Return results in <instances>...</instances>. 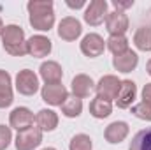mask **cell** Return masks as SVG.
<instances>
[{
	"instance_id": "1",
	"label": "cell",
	"mask_w": 151,
	"mask_h": 150,
	"mask_svg": "<svg viewBox=\"0 0 151 150\" xmlns=\"http://www.w3.org/2000/svg\"><path fill=\"white\" fill-rule=\"evenodd\" d=\"M2 46L12 57H23V55H27L25 30L21 27H18V25H5L4 32H2Z\"/></svg>"
},
{
	"instance_id": "2",
	"label": "cell",
	"mask_w": 151,
	"mask_h": 150,
	"mask_svg": "<svg viewBox=\"0 0 151 150\" xmlns=\"http://www.w3.org/2000/svg\"><path fill=\"white\" fill-rule=\"evenodd\" d=\"M42 143V131L39 127H28L23 131H18L16 140H14V147L16 150H34Z\"/></svg>"
},
{
	"instance_id": "3",
	"label": "cell",
	"mask_w": 151,
	"mask_h": 150,
	"mask_svg": "<svg viewBox=\"0 0 151 150\" xmlns=\"http://www.w3.org/2000/svg\"><path fill=\"white\" fill-rule=\"evenodd\" d=\"M121 87V79L114 74H106L99 79V83L95 85V92L97 97H102L106 101H116L118 92Z\"/></svg>"
},
{
	"instance_id": "4",
	"label": "cell",
	"mask_w": 151,
	"mask_h": 150,
	"mask_svg": "<svg viewBox=\"0 0 151 150\" xmlns=\"http://www.w3.org/2000/svg\"><path fill=\"white\" fill-rule=\"evenodd\" d=\"M16 90L21 95H34L39 90V76L30 69L19 71L16 74Z\"/></svg>"
},
{
	"instance_id": "5",
	"label": "cell",
	"mask_w": 151,
	"mask_h": 150,
	"mask_svg": "<svg viewBox=\"0 0 151 150\" xmlns=\"http://www.w3.org/2000/svg\"><path fill=\"white\" fill-rule=\"evenodd\" d=\"M107 18V2L106 0H91L84 11V21L91 27H99Z\"/></svg>"
},
{
	"instance_id": "6",
	"label": "cell",
	"mask_w": 151,
	"mask_h": 150,
	"mask_svg": "<svg viewBox=\"0 0 151 150\" xmlns=\"http://www.w3.org/2000/svg\"><path fill=\"white\" fill-rule=\"evenodd\" d=\"M40 95H42V101L51 104V106H62L67 97H69V90L62 85V83H56V85H44L40 88Z\"/></svg>"
},
{
	"instance_id": "7",
	"label": "cell",
	"mask_w": 151,
	"mask_h": 150,
	"mask_svg": "<svg viewBox=\"0 0 151 150\" xmlns=\"http://www.w3.org/2000/svg\"><path fill=\"white\" fill-rule=\"evenodd\" d=\"M106 50V41L102 36L91 32V34H86L83 41H81V51L83 55L90 57V58H95V57H100Z\"/></svg>"
},
{
	"instance_id": "8",
	"label": "cell",
	"mask_w": 151,
	"mask_h": 150,
	"mask_svg": "<svg viewBox=\"0 0 151 150\" xmlns=\"http://www.w3.org/2000/svg\"><path fill=\"white\" fill-rule=\"evenodd\" d=\"M83 34V27H81V21L76 20L72 16H67L63 18L60 23H58V37L67 41V42H72Z\"/></svg>"
},
{
	"instance_id": "9",
	"label": "cell",
	"mask_w": 151,
	"mask_h": 150,
	"mask_svg": "<svg viewBox=\"0 0 151 150\" xmlns=\"http://www.w3.org/2000/svg\"><path fill=\"white\" fill-rule=\"evenodd\" d=\"M53 44L46 36H32L27 41V53L34 58H44L51 53Z\"/></svg>"
},
{
	"instance_id": "10",
	"label": "cell",
	"mask_w": 151,
	"mask_h": 150,
	"mask_svg": "<svg viewBox=\"0 0 151 150\" xmlns=\"http://www.w3.org/2000/svg\"><path fill=\"white\" fill-rule=\"evenodd\" d=\"M128 25H130V21L125 12H119V11L107 12L106 28L111 36H125V32L128 30Z\"/></svg>"
},
{
	"instance_id": "11",
	"label": "cell",
	"mask_w": 151,
	"mask_h": 150,
	"mask_svg": "<svg viewBox=\"0 0 151 150\" xmlns=\"http://www.w3.org/2000/svg\"><path fill=\"white\" fill-rule=\"evenodd\" d=\"M34 120H35L34 113L30 111L28 108H25V106L14 108V110L11 111V115H9V124H11V127L16 129V131H23V129L32 127Z\"/></svg>"
},
{
	"instance_id": "12",
	"label": "cell",
	"mask_w": 151,
	"mask_h": 150,
	"mask_svg": "<svg viewBox=\"0 0 151 150\" xmlns=\"http://www.w3.org/2000/svg\"><path fill=\"white\" fill-rule=\"evenodd\" d=\"M135 95H137V85L132 79H121V87L116 97V106L121 110L130 108L132 103L135 101Z\"/></svg>"
},
{
	"instance_id": "13",
	"label": "cell",
	"mask_w": 151,
	"mask_h": 150,
	"mask_svg": "<svg viewBox=\"0 0 151 150\" xmlns=\"http://www.w3.org/2000/svg\"><path fill=\"white\" fill-rule=\"evenodd\" d=\"M39 74L42 78V81L46 85H56L62 81L63 78V71H62V66L55 60H47V62H42L40 67H39Z\"/></svg>"
},
{
	"instance_id": "14",
	"label": "cell",
	"mask_w": 151,
	"mask_h": 150,
	"mask_svg": "<svg viewBox=\"0 0 151 150\" xmlns=\"http://www.w3.org/2000/svg\"><path fill=\"white\" fill-rule=\"evenodd\" d=\"M128 131H130V127H128L127 122H123V120H116V122H111V124L106 127V131H104V138H106L107 143H111V145H118V143L125 141V138L128 136Z\"/></svg>"
},
{
	"instance_id": "15",
	"label": "cell",
	"mask_w": 151,
	"mask_h": 150,
	"mask_svg": "<svg viewBox=\"0 0 151 150\" xmlns=\"http://www.w3.org/2000/svg\"><path fill=\"white\" fill-rule=\"evenodd\" d=\"M70 88H72V95L77 99H86L91 90L95 88V83L93 79L88 74H76L72 78V83H70Z\"/></svg>"
},
{
	"instance_id": "16",
	"label": "cell",
	"mask_w": 151,
	"mask_h": 150,
	"mask_svg": "<svg viewBox=\"0 0 151 150\" xmlns=\"http://www.w3.org/2000/svg\"><path fill=\"white\" fill-rule=\"evenodd\" d=\"M139 64V55L132 50L113 57V67L119 73H132Z\"/></svg>"
},
{
	"instance_id": "17",
	"label": "cell",
	"mask_w": 151,
	"mask_h": 150,
	"mask_svg": "<svg viewBox=\"0 0 151 150\" xmlns=\"http://www.w3.org/2000/svg\"><path fill=\"white\" fill-rule=\"evenodd\" d=\"M14 101L12 95V79L11 74L0 69V108H9Z\"/></svg>"
},
{
	"instance_id": "18",
	"label": "cell",
	"mask_w": 151,
	"mask_h": 150,
	"mask_svg": "<svg viewBox=\"0 0 151 150\" xmlns=\"http://www.w3.org/2000/svg\"><path fill=\"white\" fill-rule=\"evenodd\" d=\"M35 124H37V127L42 133H44V131L51 133V131H55V129L58 127V113L53 111V110L44 108V110H40V111L35 115Z\"/></svg>"
},
{
	"instance_id": "19",
	"label": "cell",
	"mask_w": 151,
	"mask_h": 150,
	"mask_svg": "<svg viewBox=\"0 0 151 150\" xmlns=\"http://www.w3.org/2000/svg\"><path fill=\"white\" fill-rule=\"evenodd\" d=\"M30 25L40 30V32H49L55 25V11H49V12H39V14H30L28 18Z\"/></svg>"
},
{
	"instance_id": "20",
	"label": "cell",
	"mask_w": 151,
	"mask_h": 150,
	"mask_svg": "<svg viewBox=\"0 0 151 150\" xmlns=\"http://www.w3.org/2000/svg\"><path fill=\"white\" fill-rule=\"evenodd\" d=\"M113 111V104L111 101H106L102 97H95L90 103V115L95 118H107Z\"/></svg>"
},
{
	"instance_id": "21",
	"label": "cell",
	"mask_w": 151,
	"mask_h": 150,
	"mask_svg": "<svg viewBox=\"0 0 151 150\" xmlns=\"http://www.w3.org/2000/svg\"><path fill=\"white\" fill-rule=\"evenodd\" d=\"M134 44L141 51H151V27H139L134 34Z\"/></svg>"
},
{
	"instance_id": "22",
	"label": "cell",
	"mask_w": 151,
	"mask_h": 150,
	"mask_svg": "<svg viewBox=\"0 0 151 150\" xmlns=\"http://www.w3.org/2000/svg\"><path fill=\"white\" fill-rule=\"evenodd\" d=\"M128 150H151V127L139 131L132 138Z\"/></svg>"
},
{
	"instance_id": "23",
	"label": "cell",
	"mask_w": 151,
	"mask_h": 150,
	"mask_svg": "<svg viewBox=\"0 0 151 150\" xmlns=\"http://www.w3.org/2000/svg\"><path fill=\"white\" fill-rule=\"evenodd\" d=\"M62 113L67 118H77L83 113V101L74 97V95H69L67 101L62 104Z\"/></svg>"
},
{
	"instance_id": "24",
	"label": "cell",
	"mask_w": 151,
	"mask_h": 150,
	"mask_svg": "<svg viewBox=\"0 0 151 150\" xmlns=\"http://www.w3.org/2000/svg\"><path fill=\"white\" fill-rule=\"evenodd\" d=\"M106 46H107V50L113 53L114 57L116 55H121V53H125V51L130 50L128 48V39L125 37V36H111V37L106 41Z\"/></svg>"
},
{
	"instance_id": "25",
	"label": "cell",
	"mask_w": 151,
	"mask_h": 150,
	"mask_svg": "<svg viewBox=\"0 0 151 150\" xmlns=\"http://www.w3.org/2000/svg\"><path fill=\"white\" fill-rule=\"evenodd\" d=\"M93 149V141L88 134H76L69 143V150H91Z\"/></svg>"
},
{
	"instance_id": "26",
	"label": "cell",
	"mask_w": 151,
	"mask_h": 150,
	"mask_svg": "<svg viewBox=\"0 0 151 150\" xmlns=\"http://www.w3.org/2000/svg\"><path fill=\"white\" fill-rule=\"evenodd\" d=\"M28 14H39V12H49L53 11V2L51 0H30L27 4Z\"/></svg>"
},
{
	"instance_id": "27",
	"label": "cell",
	"mask_w": 151,
	"mask_h": 150,
	"mask_svg": "<svg viewBox=\"0 0 151 150\" xmlns=\"http://www.w3.org/2000/svg\"><path fill=\"white\" fill-rule=\"evenodd\" d=\"M132 113H134L137 118H141V120L151 122V104L144 103V101H141L139 104L132 106Z\"/></svg>"
},
{
	"instance_id": "28",
	"label": "cell",
	"mask_w": 151,
	"mask_h": 150,
	"mask_svg": "<svg viewBox=\"0 0 151 150\" xmlns=\"http://www.w3.org/2000/svg\"><path fill=\"white\" fill-rule=\"evenodd\" d=\"M12 141V131L7 125L0 124V150H5Z\"/></svg>"
},
{
	"instance_id": "29",
	"label": "cell",
	"mask_w": 151,
	"mask_h": 150,
	"mask_svg": "<svg viewBox=\"0 0 151 150\" xmlns=\"http://www.w3.org/2000/svg\"><path fill=\"white\" fill-rule=\"evenodd\" d=\"M113 5L116 7V11H119V12H125V9H128V7H132L134 5V0H113Z\"/></svg>"
},
{
	"instance_id": "30",
	"label": "cell",
	"mask_w": 151,
	"mask_h": 150,
	"mask_svg": "<svg viewBox=\"0 0 151 150\" xmlns=\"http://www.w3.org/2000/svg\"><path fill=\"white\" fill-rule=\"evenodd\" d=\"M142 101L151 104V83H146L142 88Z\"/></svg>"
},
{
	"instance_id": "31",
	"label": "cell",
	"mask_w": 151,
	"mask_h": 150,
	"mask_svg": "<svg viewBox=\"0 0 151 150\" xmlns=\"http://www.w3.org/2000/svg\"><path fill=\"white\" fill-rule=\"evenodd\" d=\"M65 4H67V5H69L70 9H81V7H83V5L86 4V0H77V2H72V0H67Z\"/></svg>"
},
{
	"instance_id": "32",
	"label": "cell",
	"mask_w": 151,
	"mask_h": 150,
	"mask_svg": "<svg viewBox=\"0 0 151 150\" xmlns=\"http://www.w3.org/2000/svg\"><path fill=\"white\" fill-rule=\"evenodd\" d=\"M146 73H148V74L151 76V58L148 60V64H146Z\"/></svg>"
},
{
	"instance_id": "33",
	"label": "cell",
	"mask_w": 151,
	"mask_h": 150,
	"mask_svg": "<svg viewBox=\"0 0 151 150\" xmlns=\"http://www.w3.org/2000/svg\"><path fill=\"white\" fill-rule=\"evenodd\" d=\"M2 32H4V23H2V18H0V36H2Z\"/></svg>"
},
{
	"instance_id": "34",
	"label": "cell",
	"mask_w": 151,
	"mask_h": 150,
	"mask_svg": "<svg viewBox=\"0 0 151 150\" xmlns=\"http://www.w3.org/2000/svg\"><path fill=\"white\" fill-rule=\"evenodd\" d=\"M42 150H56V149H53V147H46V149H42Z\"/></svg>"
}]
</instances>
